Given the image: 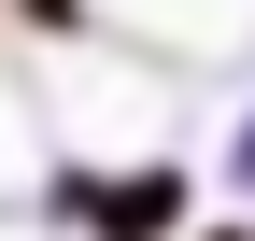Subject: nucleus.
Segmentation results:
<instances>
[{
  "label": "nucleus",
  "instance_id": "obj_1",
  "mask_svg": "<svg viewBox=\"0 0 255 241\" xmlns=\"http://www.w3.org/2000/svg\"><path fill=\"white\" fill-rule=\"evenodd\" d=\"M43 199H57V227H71V241H184L199 170H184L170 142H128V156H57Z\"/></svg>",
  "mask_w": 255,
  "mask_h": 241
},
{
  "label": "nucleus",
  "instance_id": "obj_2",
  "mask_svg": "<svg viewBox=\"0 0 255 241\" xmlns=\"http://www.w3.org/2000/svg\"><path fill=\"white\" fill-rule=\"evenodd\" d=\"M213 185H227V199H241V213H255V114H241V128H227V142H213Z\"/></svg>",
  "mask_w": 255,
  "mask_h": 241
},
{
  "label": "nucleus",
  "instance_id": "obj_3",
  "mask_svg": "<svg viewBox=\"0 0 255 241\" xmlns=\"http://www.w3.org/2000/svg\"><path fill=\"white\" fill-rule=\"evenodd\" d=\"M184 241H255V213L227 199V213H184Z\"/></svg>",
  "mask_w": 255,
  "mask_h": 241
}]
</instances>
